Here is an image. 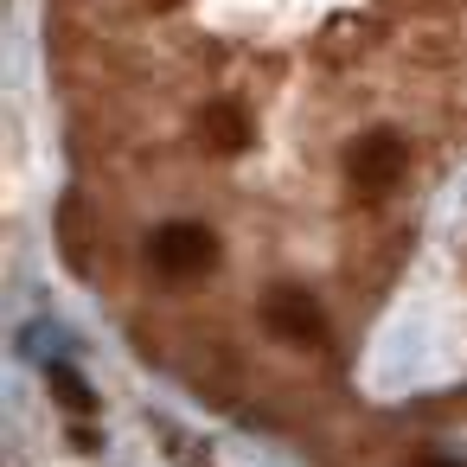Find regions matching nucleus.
Returning a JSON list of instances; mask_svg holds the SVG:
<instances>
[{
	"label": "nucleus",
	"mask_w": 467,
	"mask_h": 467,
	"mask_svg": "<svg viewBox=\"0 0 467 467\" xmlns=\"http://www.w3.org/2000/svg\"><path fill=\"white\" fill-rule=\"evenodd\" d=\"M403 167H410V148H403V135H390V129H371V135H358V141L346 148V180H352V192H358L365 205L390 199L397 180H403Z\"/></svg>",
	"instance_id": "obj_1"
},
{
	"label": "nucleus",
	"mask_w": 467,
	"mask_h": 467,
	"mask_svg": "<svg viewBox=\"0 0 467 467\" xmlns=\"http://www.w3.org/2000/svg\"><path fill=\"white\" fill-rule=\"evenodd\" d=\"M148 263H154L167 282H192V275H205V269L218 263V237H212L205 224L173 218V224H161V231L148 237Z\"/></svg>",
	"instance_id": "obj_2"
},
{
	"label": "nucleus",
	"mask_w": 467,
	"mask_h": 467,
	"mask_svg": "<svg viewBox=\"0 0 467 467\" xmlns=\"http://www.w3.org/2000/svg\"><path fill=\"white\" fill-rule=\"evenodd\" d=\"M263 327L288 346H320L327 339V314L307 288H269L263 295Z\"/></svg>",
	"instance_id": "obj_3"
},
{
	"label": "nucleus",
	"mask_w": 467,
	"mask_h": 467,
	"mask_svg": "<svg viewBox=\"0 0 467 467\" xmlns=\"http://www.w3.org/2000/svg\"><path fill=\"white\" fill-rule=\"evenodd\" d=\"M199 135H205L212 154H244V148H250V116H244L231 97H218V103L199 109Z\"/></svg>",
	"instance_id": "obj_4"
},
{
	"label": "nucleus",
	"mask_w": 467,
	"mask_h": 467,
	"mask_svg": "<svg viewBox=\"0 0 467 467\" xmlns=\"http://www.w3.org/2000/svg\"><path fill=\"white\" fill-rule=\"evenodd\" d=\"M46 378H52V390L65 397V410H71V416H84V410H97V397L84 390V378H78V371H65V365H52Z\"/></svg>",
	"instance_id": "obj_5"
},
{
	"label": "nucleus",
	"mask_w": 467,
	"mask_h": 467,
	"mask_svg": "<svg viewBox=\"0 0 467 467\" xmlns=\"http://www.w3.org/2000/svg\"><path fill=\"white\" fill-rule=\"evenodd\" d=\"M410 467H461V461H441V454H422V461H410Z\"/></svg>",
	"instance_id": "obj_6"
}]
</instances>
